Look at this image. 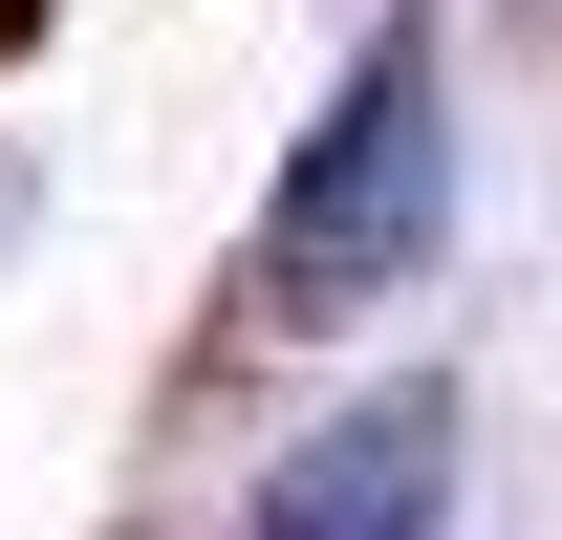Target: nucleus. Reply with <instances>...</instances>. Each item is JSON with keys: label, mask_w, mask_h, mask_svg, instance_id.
<instances>
[{"label": "nucleus", "mask_w": 562, "mask_h": 540, "mask_svg": "<svg viewBox=\"0 0 562 540\" xmlns=\"http://www.w3.org/2000/svg\"><path fill=\"white\" fill-rule=\"evenodd\" d=\"M432 216H454V87H432V44L390 22V44L325 87V131H303V173H281V216H260V303H390V281L432 260Z\"/></svg>", "instance_id": "f257e3e1"}, {"label": "nucleus", "mask_w": 562, "mask_h": 540, "mask_svg": "<svg viewBox=\"0 0 562 540\" xmlns=\"http://www.w3.org/2000/svg\"><path fill=\"white\" fill-rule=\"evenodd\" d=\"M432 475H454V390H368L281 454L260 540H432Z\"/></svg>", "instance_id": "f03ea898"}]
</instances>
